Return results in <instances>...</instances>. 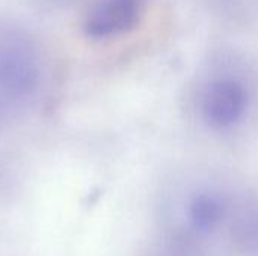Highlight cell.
I'll list each match as a JSON object with an SVG mask.
<instances>
[{"mask_svg":"<svg viewBox=\"0 0 258 256\" xmlns=\"http://www.w3.org/2000/svg\"><path fill=\"white\" fill-rule=\"evenodd\" d=\"M195 98L203 125L213 133H230L246 121L254 89L239 69L215 68L200 81Z\"/></svg>","mask_w":258,"mask_h":256,"instance_id":"cell-2","label":"cell"},{"mask_svg":"<svg viewBox=\"0 0 258 256\" xmlns=\"http://www.w3.org/2000/svg\"><path fill=\"white\" fill-rule=\"evenodd\" d=\"M240 193L206 170L171 180L157 201L162 249L171 256L227 255L233 250L230 226Z\"/></svg>","mask_w":258,"mask_h":256,"instance_id":"cell-1","label":"cell"},{"mask_svg":"<svg viewBox=\"0 0 258 256\" xmlns=\"http://www.w3.org/2000/svg\"><path fill=\"white\" fill-rule=\"evenodd\" d=\"M159 256H171V255H168V253H166V252H165V250L162 249V253H160V255H159Z\"/></svg>","mask_w":258,"mask_h":256,"instance_id":"cell-6","label":"cell"},{"mask_svg":"<svg viewBox=\"0 0 258 256\" xmlns=\"http://www.w3.org/2000/svg\"><path fill=\"white\" fill-rule=\"evenodd\" d=\"M233 252L258 256V192H242L230 226Z\"/></svg>","mask_w":258,"mask_h":256,"instance_id":"cell-5","label":"cell"},{"mask_svg":"<svg viewBox=\"0 0 258 256\" xmlns=\"http://www.w3.org/2000/svg\"><path fill=\"white\" fill-rule=\"evenodd\" d=\"M39 83V60L24 36L0 32V106L27 100Z\"/></svg>","mask_w":258,"mask_h":256,"instance_id":"cell-3","label":"cell"},{"mask_svg":"<svg viewBox=\"0 0 258 256\" xmlns=\"http://www.w3.org/2000/svg\"><path fill=\"white\" fill-rule=\"evenodd\" d=\"M148 0H94L83 18L86 36L110 41L133 32L145 17Z\"/></svg>","mask_w":258,"mask_h":256,"instance_id":"cell-4","label":"cell"}]
</instances>
